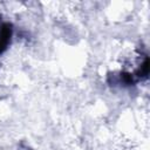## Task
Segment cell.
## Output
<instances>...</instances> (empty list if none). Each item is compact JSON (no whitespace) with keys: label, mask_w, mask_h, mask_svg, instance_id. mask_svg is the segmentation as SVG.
<instances>
[{"label":"cell","mask_w":150,"mask_h":150,"mask_svg":"<svg viewBox=\"0 0 150 150\" xmlns=\"http://www.w3.org/2000/svg\"><path fill=\"white\" fill-rule=\"evenodd\" d=\"M12 25L8 22H4L0 26V54L8 48L12 39Z\"/></svg>","instance_id":"1"}]
</instances>
